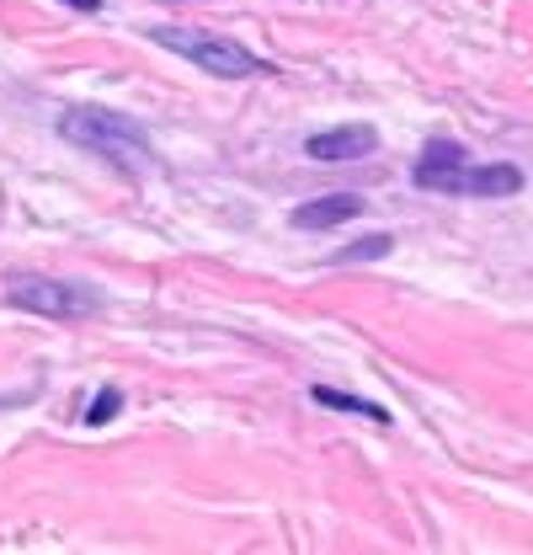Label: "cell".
Returning <instances> with one entry per match:
<instances>
[{"mask_svg": "<svg viewBox=\"0 0 533 555\" xmlns=\"http://www.w3.org/2000/svg\"><path fill=\"white\" fill-rule=\"evenodd\" d=\"M60 134L69 144H86L91 155H107L118 171H150V139L139 124H129L123 113H107V107H69L60 118Z\"/></svg>", "mask_w": 533, "mask_h": 555, "instance_id": "obj_1", "label": "cell"}, {"mask_svg": "<svg viewBox=\"0 0 533 555\" xmlns=\"http://www.w3.org/2000/svg\"><path fill=\"white\" fill-rule=\"evenodd\" d=\"M150 38L182 60H193L198 69L219 75V80H246V75H266V60H257L251 49H240L235 38H219V33H203V27H150Z\"/></svg>", "mask_w": 533, "mask_h": 555, "instance_id": "obj_2", "label": "cell"}, {"mask_svg": "<svg viewBox=\"0 0 533 555\" xmlns=\"http://www.w3.org/2000/svg\"><path fill=\"white\" fill-rule=\"evenodd\" d=\"M5 299L32 310V315H54V321H80V315H96L102 310V294L91 283H65V278H32L16 273L5 283Z\"/></svg>", "mask_w": 533, "mask_h": 555, "instance_id": "obj_3", "label": "cell"}, {"mask_svg": "<svg viewBox=\"0 0 533 555\" xmlns=\"http://www.w3.org/2000/svg\"><path fill=\"white\" fill-rule=\"evenodd\" d=\"M416 188L427 193H459V198H512L523 188L518 166H443V171H411Z\"/></svg>", "mask_w": 533, "mask_h": 555, "instance_id": "obj_4", "label": "cell"}, {"mask_svg": "<svg viewBox=\"0 0 533 555\" xmlns=\"http://www.w3.org/2000/svg\"><path fill=\"white\" fill-rule=\"evenodd\" d=\"M374 144H379V134H374L368 124H341V129H326V134L304 139V155L332 166V160H363V155H374Z\"/></svg>", "mask_w": 533, "mask_h": 555, "instance_id": "obj_5", "label": "cell"}, {"mask_svg": "<svg viewBox=\"0 0 533 555\" xmlns=\"http://www.w3.org/2000/svg\"><path fill=\"white\" fill-rule=\"evenodd\" d=\"M358 214H363V198H358V193H326V198H315V204L294 208V224H299V230H332V224L358 219Z\"/></svg>", "mask_w": 533, "mask_h": 555, "instance_id": "obj_6", "label": "cell"}, {"mask_svg": "<svg viewBox=\"0 0 533 555\" xmlns=\"http://www.w3.org/2000/svg\"><path fill=\"white\" fill-rule=\"evenodd\" d=\"M321 406H332V412H347V416H363V422H379V427H390V412L379 406V401H358V396H341V390H332V385H315L310 390Z\"/></svg>", "mask_w": 533, "mask_h": 555, "instance_id": "obj_7", "label": "cell"}, {"mask_svg": "<svg viewBox=\"0 0 533 555\" xmlns=\"http://www.w3.org/2000/svg\"><path fill=\"white\" fill-rule=\"evenodd\" d=\"M390 235H368V241H358V246H341L326 257V268H352V262H374V257H390Z\"/></svg>", "mask_w": 533, "mask_h": 555, "instance_id": "obj_8", "label": "cell"}, {"mask_svg": "<svg viewBox=\"0 0 533 555\" xmlns=\"http://www.w3.org/2000/svg\"><path fill=\"white\" fill-rule=\"evenodd\" d=\"M469 155L454 144V139H432L427 150H421V160H416V171H443V166H465Z\"/></svg>", "mask_w": 533, "mask_h": 555, "instance_id": "obj_9", "label": "cell"}, {"mask_svg": "<svg viewBox=\"0 0 533 555\" xmlns=\"http://www.w3.org/2000/svg\"><path fill=\"white\" fill-rule=\"evenodd\" d=\"M118 401H123V396H118V390L107 385V390H102V396H96V401L86 406V422H91V427H102V422H113V416H118Z\"/></svg>", "mask_w": 533, "mask_h": 555, "instance_id": "obj_10", "label": "cell"}, {"mask_svg": "<svg viewBox=\"0 0 533 555\" xmlns=\"http://www.w3.org/2000/svg\"><path fill=\"white\" fill-rule=\"evenodd\" d=\"M69 5H80V11H96V5H102V0H69Z\"/></svg>", "mask_w": 533, "mask_h": 555, "instance_id": "obj_11", "label": "cell"}]
</instances>
